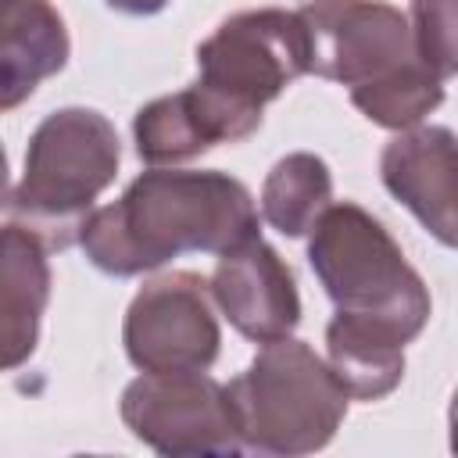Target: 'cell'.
<instances>
[{
    "mask_svg": "<svg viewBox=\"0 0 458 458\" xmlns=\"http://www.w3.org/2000/svg\"><path fill=\"white\" fill-rule=\"evenodd\" d=\"M11 200V175H7V150L0 147V208Z\"/></svg>",
    "mask_w": 458,
    "mask_h": 458,
    "instance_id": "cell-19",
    "label": "cell"
},
{
    "mask_svg": "<svg viewBox=\"0 0 458 458\" xmlns=\"http://www.w3.org/2000/svg\"><path fill=\"white\" fill-rule=\"evenodd\" d=\"M122 344L140 372L211 369L222 347V329L211 308L208 279L197 272H165L147 279L129 301Z\"/></svg>",
    "mask_w": 458,
    "mask_h": 458,
    "instance_id": "cell-8",
    "label": "cell"
},
{
    "mask_svg": "<svg viewBox=\"0 0 458 458\" xmlns=\"http://www.w3.org/2000/svg\"><path fill=\"white\" fill-rule=\"evenodd\" d=\"M308 265L336 311L383 318L408 340L433 315L429 286L408 265L401 243L354 200H329L315 218L308 229Z\"/></svg>",
    "mask_w": 458,
    "mask_h": 458,
    "instance_id": "cell-5",
    "label": "cell"
},
{
    "mask_svg": "<svg viewBox=\"0 0 458 458\" xmlns=\"http://www.w3.org/2000/svg\"><path fill=\"white\" fill-rule=\"evenodd\" d=\"M122 143L93 107H57L29 136L21 182L11 190L14 222L32 229L47 250L75 243L82 218L114 182Z\"/></svg>",
    "mask_w": 458,
    "mask_h": 458,
    "instance_id": "cell-4",
    "label": "cell"
},
{
    "mask_svg": "<svg viewBox=\"0 0 458 458\" xmlns=\"http://www.w3.org/2000/svg\"><path fill=\"white\" fill-rule=\"evenodd\" d=\"M351 104L379 129L401 132L419 125L429 111H437L444 104V82L419 61L383 82L372 86H358L351 89Z\"/></svg>",
    "mask_w": 458,
    "mask_h": 458,
    "instance_id": "cell-16",
    "label": "cell"
},
{
    "mask_svg": "<svg viewBox=\"0 0 458 458\" xmlns=\"http://www.w3.org/2000/svg\"><path fill=\"white\" fill-rule=\"evenodd\" d=\"M132 143H136V157L150 168L182 165L215 147L186 89L143 104L132 118Z\"/></svg>",
    "mask_w": 458,
    "mask_h": 458,
    "instance_id": "cell-15",
    "label": "cell"
},
{
    "mask_svg": "<svg viewBox=\"0 0 458 458\" xmlns=\"http://www.w3.org/2000/svg\"><path fill=\"white\" fill-rule=\"evenodd\" d=\"M225 394L243 451L268 458L322 451L344 426L351 404L326 358L293 336L261 344L250 365L225 383Z\"/></svg>",
    "mask_w": 458,
    "mask_h": 458,
    "instance_id": "cell-3",
    "label": "cell"
},
{
    "mask_svg": "<svg viewBox=\"0 0 458 458\" xmlns=\"http://www.w3.org/2000/svg\"><path fill=\"white\" fill-rule=\"evenodd\" d=\"M125 429L165 458L243 454L225 383L204 372H143L122 390Z\"/></svg>",
    "mask_w": 458,
    "mask_h": 458,
    "instance_id": "cell-6",
    "label": "cell"
},
{
    "mask_svg": "<svg viewBox=\"0 0 458 458\" xmlns=\"http://www.w3.org/2000/svg\"><path fill=\"white\" fill-rule=\"evenodd\" d=\"M379 179L444 247L458 243V165L447 125L401 129L379 154Z\"/></svg>",
    "mask_w": 458,
    "mask_h": 458,
    "instance_id": "cell-10",
    "label": "cell"
},
{
    "mask_svg": "<svg viewBox=\"0 0 458 458\" xmlns=\"http://www.w3.org/2000/svg\"><path fill=\"white\" fill-rule=\"evenodd\" d=\"M47 254V243L21 222L0 225V372H14L36 354L54 283Z\"/></svg>",
    "mask_w": 458,
    "mask_h": 458,
    "instance_id": "cell-11",
    "label": "cell"
},
{
    "mask_svg": "<svg viewBox=\"0 0 458 458\" xmlns=\"http://www.w3.org/2000/svg\"><path fill=\"white\" fill-rule=\"evenodd\" d=\"M404 344L411 340L383 318L336 311L326 326V365L351 401H379L404 379Z\"/></svg>",
    "mask_w": 458,
    "mask_h": 458,
    "instance_id": "cell-13",
    "label": "cell"
},
{
    "mask_svg": "<svg viewBox=\"0 0 458 458\" xmlns=\"http://www.w3.org/2000/svg\"><path fill=\"white\" fill-rule=\"evenodd\" d=\"M297 14L308 29V72L318 79L358 89L419 64L408 14L386 0H308Z\"/></svg>",
    "mask_w": 458,
    "mask_h": 458,
    "instance_id": "cell-7",
    "label": "cell"
},
{
    "mask_svg": "<svg viewBox=\"0 0 458 458\" xmlns=\"http://www.w3.org/2000/svg\"><path fill=\"white\" fill-rule=\"evenodd\" d=\"M308 75V29L297 11L258 7L229 14L197 47V82L186 86L211 143H240L261 129V111Z\"/></svg>",
    "mask_w": 458,
    "mask_h": 458,
    "instance_id": "cell-2",
    "label": "cell"
},
{
    "mask_svg": "<svg viewBox=\"0 0 458 458\" xmlns=\"http://www.w3.org/2000/svg\"><path fill=\"white\" fill-rule=\"evenodd\" d=\"M208 293L229 326L254 344L293 336L301 322L297 279L279 250L261 236L218 254Z\"/></svg>",
    "mask_w": 458,
    "mask_h": 458,
    "instance_id": "cell-9",
    "label": "cell"
},
{
    "mask_svg": "<svg viewBox=\"0 0 458 458\" xmlns=\"http://www.w3.org/2000/svg\"><path fill=\"white\" fill-rule=\"evenodd\" d=\"M261 236L250 190L215 168H147L114 204L93 208L79 225L89 265L114 276H143L179 254H225Z\"/></svg>",
    "mask_w": 458,
    "mask_h": 458,
    "instance_id": "cell-1",
    "label": "cell"
},
{
    "mask_svg": "<svg viewBox=\"0 0 458 458\" xmlns=\"http://www.w3.org/2000/svg\"><path fill=\"white\" fill-rule=\"evenodd\" d=\"M111 11L118 14H132V18H150V14H161L172 0H104Z\"/></svg>",
    "mask_w": 458,
    "mask_h": 458,
    "instance_id": "cell-18",
    "label": "cell"
},
{
    "mask_svg": "<svg viewBox=\"0 0 458 458\" xmlns=\"http://www.w3.org/2000/svg\"><path fill=\"white\" fill-rule=\"evenodd\" d=\"M408 29L419 61L447 82L458 72V0H411Z\"/></svg>",
    "mask_w": 458,
    "mask_h": 458,
    "instance_id": "cell-17",
    "label": "cell"
},
{
    "mask_svg": "<svg viewBox=\"0 0 458 458\" xmlns=\"http://www.w3.org/2000/svg\"><path fill=\"white\" fill-rule=\"evenodd\" d=\"M68 54V25L50 0H0V114L21 107Z\"/></svg>",
    "mask_w": 458,
    "mask_h": 458,
    "instance_id": "cell-12",
    "label": "cell"
},
{
    "mask_svg": "<svg viewBox=\"0 0 458 458\" xmlns=\"http://www.w3.org/2000/svg\"><path fill=\"white\" fill-rule=\"evenodd\" d=\"M329 200H333L329 165L311 150H293L279 157L261 182V218L290 240L304 236Z\"/></svg>",
    "mask_w": 458,
    "mask_h": 458,
    "instance_id": "cell-14",
    "label": "cell"
}]
</instances>
